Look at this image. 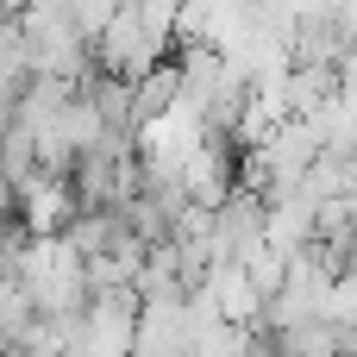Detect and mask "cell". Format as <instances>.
Here are the masks:
<instances>
[{"label": "cell", "mask_w": 357, "mask_h": 357, "mask_svg": "<svg viewBox=\"0 0 357 357\" xmlns=\"http://www.w3.org/2000/svg\"><path fill=\"white\" fill-rule=\"evenodd\" d=\"M13 132V94H0V138Z\"/></svg>", "instance_id": "2"}, {"label": "cell", "mask_w": 357, "mask_h": 357, "mask_svg": "<svg viewBox=\"0 0 357 357\" xmlns=\"http://www.w3.org/2000/svg\"><path fill=\"white\" fill-rule=\"evenodd\" d=\"M13 220L25 238H63V226L75 220V195L63 176H25L13 188Z\"/></svg>", "instance_id": "1"}]
</instances>
